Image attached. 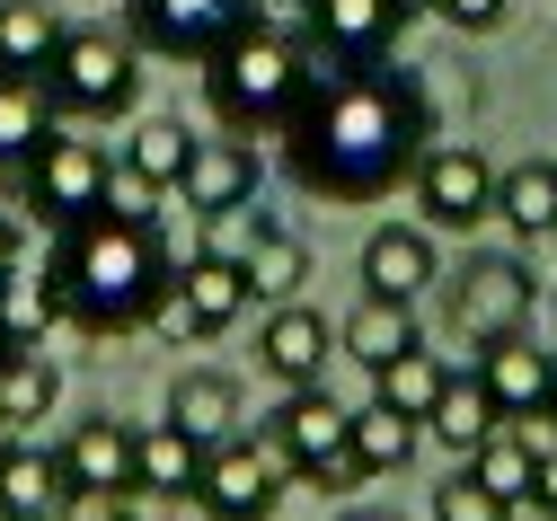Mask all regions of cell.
<instances>
[{
  "label": "cell",
  "mask_w": 557,
  "mask_h": 521,
  "mask_svg": "<svg viewBox=\"0 0 557 521\" xmlns=\"http://www.w3.org/2000/svg\"><path fill=\"white\" fill-rule=\"evenodd\" d=\"M522 504H505V495H486L469 469H451L443 486H434V521H513Z\"/></svg>",
  "instance_id": "obj_33"
},
{
  "label": "cell",
  "mask_w": 557,
  "mask_h": 521,
  "mask_svg": "<svg viewBox=\"0 0 557 521\" xmlns=\"http://www.w3.org/2000/svg\"><path fill=\"white\" fill-rule=\"evenodd\" d=\"M345 442H355L363 477H398V469L416 460V442H425V424L398 415V407H381V398H363V407H355V424H345Z\"/></svg>",
  "instance_id": "obj_26"
},
{
  "label": "cell",
  "mask_w": 557,
  "mask_h": 521,
  "mask_svg": "<svg viewBox=\"0 0 557 521\" xmlns=\"http://www.w3.org/2000/svg\"><path fill=\"white\" fill-rule=\"evenodd\" d=\"M469 362H478L486 398L505 407V424H522V415H548V407H557V353H548L531 327H522V336H505V345H478Z\"/></svg>",
  "instance_id": "obj_14"
},
{
  "label": "cell",
  "mask_w": 557,
  "mask_h": 521,
  "mask_svg": "<svg viewBox=\"0 0 557 521\" xmlns=\"http://www.w3.org/2000/svg\"><path fill=\"white\" fill-rule=\"evenodd\" d=\"M195 141H203V133H186V124H169V115H151L143 133L124 141V169H143L151 186H169V195H177V177H186V160H195Z\"/></svg>",
  "instance_id": "obj_32"
},
{
  "label": "cell",
  "mask_w": 557,
  "mask_h": 521,
  "mask_svg": "<svg viewBox=\"0 0 557 521\" xmlns=\"http://www.w3.org/2000/svg\"><path fill=\"white\" fill-rule=\"evenodd\" d=\"M398 27L407 18L389 10V0H310V18H301L319 62H389Z\"/></svg>",
  "instance_id": "obj_16"
},
{
  "label": "cell",
  "mask_w": 557,
  "mask_h": 521,
  "mask_svg": "<svg viewBox=\"0 0 557 521\" xmlns=\"http://www.w3.org/2000/svg\"><path fill=\"white\" fill-rule=\"evenodd\" d=\"M345 424H355V407H336L327 398V381H310V389H284V407H274V451L293 460V486H327V495H355V486H372L363 477V460H355V442H345Z\"/></svg>",
  "instance_id": "obj_6"
},
{
  "label": "cell",
  "mask_w": 557,
  "mask_h": 521,
  "mask_svg": "<svg viewBox=\"0 0 557 521\" xmlns=\"http://www.w3.org/2000/svg\"><path fill=\"white\" fill-rule=\"evenodd\" d=\"M53 283H62V327L81 336H124L151 327L160 301L177 291V257L160 239V212H89L62 231L53 248Z\"/></svg>",
  "instance_id": "obj_2"
},
{
  "label": "cell",
  "mask_w": 557,
  "mask_h": 521,
  "mask_svg": "<svg viewBox=\"0 0 557 521\" xmlns=\"http://www.w3.org/2000/svg\"><path fill=\"white\" fill-rule=\"evenodd\" d=\"M10 442H18V433H10V424H0V460H10Z\"/></svg>",
  "instance_id": "obj_41"
},
{
  "label": "cell",
  "mask_w": 557,
  "mask_h": 521,
  "mask_svg": "<svg viewBox=\"0 0 557 521\" xmlns=\"http://www.w3.org/2000/svg\"><path fill=\"white\" fill-rule=\"evenodd\" d=\"M257 18H274V27H301V18H310V0H257Z\"/></svg>",
  "instance_id": "obj_38"
},
{
  "label": "cell",
  "mask_w": 557,
  "mask_h": 521,
  "mask_svg": "<svg viewBox=\"0 0 557 521\" xmlns=\"http://www.w3.org/2000/svg\"><path fill=\"white\" fill-rule=\"evenodd\" d=\"M443 381H451V362H443V353H425V345H407L398 362H381V371H372V398L425 424V415H434V398H443Z\"/></svg>",
  "instance_id": "obj_30"
},
{
  "label": "cell",
  "mask_w": 557,
  "mask_h": 521,
  "mask_svg": "<svg viewBox=\"0 0 557 521\" xmlns=\"http://www.w3.org/2000/svg\"><path fill=\"white\" fill-rule=\"evenodd\" d=\"M18 221H27V186L0 169V231H18Z\"/></svg>",
  "instance_id": "obj_37"
},
{
  "label": "cell",
  "mask_w": 557,
  "mask_h": 521,
  "mask_svg": "<svg viewBox=\"0 0 557 521\" xmlns=\"http://www.w3.org/2000/svg\"><path fill=\"white\" fill-rule=\"evenodd\" d=\"M62 504H72V486H62V460L45 451V442H10V460H0V521H53Z\"/></svg>",
  "instance_id": "obj_19"
},
{
  "label": "cell",
  "mask_w": 557,
  "mask_h": 521,
  "mask_svg": "<svg viewBox=\"0 0 557 521\" xmlns=\"http://www.w3.org/2000/svg\"><path fill=\"white\" fill-rule=\"evenodd\" d=\"M62 407V362L45 345H0V424L27 433Z\"/></svg>",
  "instance_id": "obj_20"
},
{
  "label": "cell",
  "mask_w": 557,
  "mask_h": 521,
  "mask_svg": "<svg viewBox=\"0 0 557 521\" xmlns=\"http://www.w3.org/2000/svg\"><path fill=\"white\" fill-rule=\"evenodd\" d=\"M389 10H398V18H425V10H434V0H389Z\"/></svg>",
  "instance_id": "obj_40"
},
{
  "label": "cell",
  "mask_w": 557,
  "mask_h": 521,
  "mask_svg": "<svg viewBox=\"0 0 557 521\" xmlns=\"http://www.w3.org/2000/svg\"><path fill=\"white\" fill-rule=\"evenodd\" d=\"M248 310H257L248 265H239L231 248H195V257H177V291L160 301L151 327H160L169 345H186V336H231Z\"/></svg>",
  "instance_id": "obj_8"
},
{
  "label": "cell",
  "mask_w": 557,
  "mask_h": 521,
  "mask_svg": "<svg viewBox=\"0 0 557 521\" xmlns=\"http://www.w3.org/2000/svg\"><path fill=\"white\" fill-rule=\"evenodd\" d=\"M169 424L195 433L203 451L231 442L239 433V381H231V371H177V381H169Z\"/></svg>",
  "instance_id": "obj_23"
},
{
  "label": "cell",
  "mask_w": 557,
  "mask_h": 521,
  "mask_svg": "<svg viewBox=\"0 0 557 521\" xmlns=\"http://www.w3.org/2000/svg\"><path fill=\"white\" fill-rule=\"evenodd\" d=\"M434 10H443L460 36H486V27H505V10H513V0H434Z\"/></svg>",
  "instance_id": "obj_34"
},
{
  "label": "cell",
  "mask_w": 557,
  "mask_h": 521,
  "mask_svg": "<svg viewBox=\"0 0 557 521\" xmlns=\"http://www.w3.org/2000/svg\"><path fill=\"white\" fill-rule=\"evenodd\" d=\"M239 265H248V283H257V301H301V283H310V239L301 231H284L274 212H239V248H231Z\"/></svg>",
  "instance_id": "obj_18"
},
{
  "label": "cell",
  "mask_w": 557,
  "mask_h": 521,
  "mask_svg": "<svg viewBox=\"0 0 557 521\" xmlns=\"http://www.w3.org/2000/svg\"><path fill=\"white\" fill-rule=\"evenodd\" d=\"M443 310H451V336L478 353V345H505V336H522L531 327V310H540V274H531V257H513V248H469L460 265H443Z\"/></svg>",
  "instance_id": "obj_5"
},
{
  "label": "cell",
  "mask_w": 557,
  "mask_h": 521,
  "mask_svg": "<svg viewBox=\"0 0 557 521\" xmlns=\"http://www.w3.org/2000/svg\"><path fill=\"white\" fill-rule=\"evenodd\" d=\"M62 27L36 10V0H0V71H18V80H45Z\"/></svg>",
  "instance_id": "obj_31"
},
{
  "label": "cell",
  "mask_w": 557,
  "mask_h": 521,
  "mask_svg": "<svg viewBox=\"0 0 557 521\" xmlns=\"http://www.w3.org/2000/svg\"><path fill=\"white\" fill-rule=\"evenodd\" d=\"M45 98L72 124L133 115V98H143V45L115 36V27H62V45L45 62Z\"/></svg>",
  "instance_id": "obj_4"
},
{
  "label": "cell",
  "mask_w": 557,
  "mask_h": 521,
  "mask_svg": "<svg viewBox=\"0 0 557 521\" xmlns=\"http://www.w3.org/2000/svg\"><path fill=\"white\" fill-rule=\"evenodd\" d=\"M284 495H293V460L274 451V433H265V442L231 433V442L203 451V477H195L203 521H274V512H284Z\"/></svg>",
  "instance_id": "obj_7"
},
{
  "label": "cell",
  "mask_w": 557,
  "mask_h": 521,
  "mask_svg": "<svg viewBox=\"0 0 557 521\" xmlns=\"http://www.w3.org/2000/svg\"><path fill=\"white\" fill-rule=\"evenodd\" d=\"M248 18H257V0H133V45L203 62V53H222Z\"/></svg>",
  "instance_id": "obj_11"
},
{
  "label": "cell",
  "mask_w": 557,
  "mask_h": 521,
  "mask_svg": "<svg viewBox=\"0 0 557 521\" xmlns=\"http://www.w3.org/2000/svg\"><path fill=\"white\" fill-rule=\"evenodd\" d=\"M45 327H62V283H53V265L45 274H10L0 283V345H45Z\"/></svg>",
  "instance_id": "obj_28"
},
{
  "label": "cell",
  "mask_w": 557,
  "mask_h": 521,
  "mask_svg": "<svg viewBox=\"0 0 557 521\" xmlns=\"http://www.w3.org/2000/svg\"><path fill=\"white\" fill-rule=\"evenodd\" d=\"M496 424H505V407L486 398L478 362H469V371H451V381H443V398H434V415H425V442H443L451 460H469V451H478V442L496 433Z\"/></svg>",
  "instance_id": "obj_22"
},
{
  "label": "cell",
  "mask_w": 557,
  "mask_h": 521,
  "mask_svg": "<svg viewBox=\"0 0 557 521\" xmlns=\"http://www.w3.org/2000/svg\"><path fill=\"white\" fill-rule=\"evenodd\" d=\"M363 291H381V301H425V291L443 283V231L434 221H381V231L363 239L355 257Z\"/></svg>",
  "instance_id": "obj_12"
},
{
  "label": "cell",
  "mask_w": 557,
  "mask_h": 521,
  "mask_svg": "<svg viewBox=\"0 0 557 521\" xmlns=\"http://www.w3.org/2000/svg\"><path fill=\"white\" fill-rule=\"evenodd\" d=\"M319 71H327V62L310 53L301 27L248 18L222 53H203V98H213V115H222L231 133H284Z\"/></svg>",
  "instance_id": "obj_3"
},
{
  "label": "cell",
  "mask_w": 557,
  "mask_h": 521,
  "mask_svg": "<svg viewBox=\"0 0 557 521\" xmlns=\"http://www.w3.org/2000/svg\"><path fill=\"white\" fill-rule=\"evenodd\" d=\"M416 195V221H434V231H478V221H496V160L478 151V141H425V160L407 177Z\"/></svg>",
  "instance_id": "obj_10"
},
{
  "label": "cell",
  "mask_w": 557,
  "mask_h": 521,
  "mask_svg": "<svg viewBox=\"0 0 557 521\" xmlns=\"http://www.w3.org/2000/svg\"><path fill=\"white\" fill-rule=\"evenodd\" d=\"M496 221L531 248V239H557V160H513L496 169Z\"/></svg>",
  "instance_id": "obj_25"
},
{
  "label": "cell",
  "mask_w": 557,
  "mask_h": 521,
  "mask_svg": "<svg viewBox=\"0 0 557 521\" xmlns=\"http://www.w3.org/2000/svg\"><path fill=\"white\" fill-rule=\"evenodd\" d=\"M53 521H133V495H72Z\"/></svg>",
  "instance_id": "obj_35"
},
{
  "label": "cell",
  "mask_w": 557,
  "mask_h": 521,
  "mask_svg": "<svg viewBox=\"0 0 557 521\" xmlns=\"http://www.w3.org/2000/svg\"><path fill=\"white\" fill-rule=\"evenodd\" d=\"M407 345H425V336H416V301H381V291H363V301L336 319V353H355L363 371L398 362Z\"/></svg>",
  "instance_id": "obj_21"
},
{
  "label": "cell",
  "mask_w": 557,
  "mask_h": 521,
  "mask_svg": "<svg viewBox=\"0 0 557 521\" xmlns=\"http://www.w3.org/2000/svg\"><path fill=\"white\" fill-rule=\"evenodd\" d=\"M107 177H115V151L107 141H81V133H45L36 141V160H27V212H45L53 231H72V221H89V212H107Z\"/></svg>",
  "instance_id": "obj_9"
},
{
  "label": "cell",
  "mask_w": 557,
  "mask_h": 521,
  "mask_svg": "<svg viewBox=\"0 0 557 521\" xmlns=\"http://www.w3.org/2000/svg\"><path fill=\"white\" fill-rule=\"evenodd\" d=\"M257 177H265L257 169V141H195V160H186V177H177L169 203L222 221V212H248L257 203Z\"/></svg>",
  "instance_id": "obj_17"
},
{
  "label": "cell",
  "mask_w": 557,
  "mask_h": 521,
  "mask_svg": "<svg viewBox=\"0 0 557 521\" xmlns=\"http://www.w3.org/2000/svg\"><path fill=\"white\" fill-rule=\"evenodd\" d=\"M425 141H434V98H425L416 71L327 62L310 80V98L293 107V124H284V160L327 203H381L416 177Z\"/></svg>",
  "instance_id": "obj_1"
},
{
  "label": "cell",
  "mask_w": 557,
  "mask_h": 521,
  "mask_svg": "<svg viewBox=\"0 0 557 521\" xmlns=\"http://www.w3.org/2000/svg\"><path fill=\"white\" fill-rule=\"evenodd\" d=\"M513 521H540V512H531V504H522V512H513Z\"/></svg>",
  "instance_id": "obj_43"
},
{
  "label": "cell",
  "mask_w": 557,
  "mask_h": 521,
  "mask_svg": "<svg viewBox=\"0 0 557 521\" xmlns=\"http://www.w3.org/2000/svg\"><path fill=\"white\" fill-rule=\"evenodd\" d=\"M460 469H469L486 495H505V504H531V486H540V451H531V442H522L513 424H496V433H486Z\"/></svg>",
  "instance_id": "obj_29"
},
{
  "label": "cell",
  "mask_w": 557,
  "mask_h": 521,
  "mask_svg": "<svg viewBox=\"0 0 557 521\" xmlns=\"http://www.w3.org/2000/svg\"><path fill=\"white\" fill-rule=\"evenodd\" d=\"M133 477H143V495H195V477H203V442L195 433H177L169 415L160 424H133Z\"/></svg>",
  "instance_id": "obj_24"
},
{
  "label": "cell",
  "mask_w": 557,
  "mask_h": 521,
  "mask_svg": "<svg viewBox=\"0 0 557 521\" xmlns=\"http://www.w3.org/2000/svg\"><path fill=\"white\" fill-rule=\"evenodd\" d=\"M345 521H389V512H345Z\"/></svg>",
  "instance_id": "obj_42"
},
{
  "label": "cell",
  "mask_w": 557,
  "mask_h": 521,
  "mask_svg": "<svg viewBox=\"0 0 557 521\" xmlns=\"http://www.w3.org/2000/svg\"><path fill=\"white\" fill-rule=\"evenodd\" d=\"M53 460H62V486L72 495H143V477H133V424L115 415H89L53 442Z\"/></svg>",
  "instance_id": "obj_15"
},
{
  "label": "cell",
  "mask_w": 557,
  "mask_h": 521,
  "mask_svg": "<svg viewBox=\"0 0 557 521\" xmlns=\"http://www.w3.org/2000/svg\"><path fill=\"white\" fill-rule=\"evenodd\" d=\"M327 345H336V327L310 301H265V319H257V371H265L274 389L327 381Z\"/></svg>",
  "instance_id": "obj_13"
},
{
  "label": "cell",
  "mask_w": 557,
  "mask_h": 521,
  "mask_svg": "<svg viewBox=\"0 0 557 521\" xmlns=\"http://www.w3.org/2000/svg\"><path fill=\"white\" fill-rule=\"evenodd\" d=\"M18 265H27V248H18V231H0V283H10Z\"/></svg>",
  "instance_id": "obj_39"
},
{
  "label": "cell",
  "mask_w": 557,
  "mask_h": 521,
  "mask_svg": "<svg viewBox=\"0 0 557 521\" xmlns=\"http://www.w3.org/2000/svg\"><path fill=\"white\" fill-rule=\"evenodd\" d=\"M53 124H62V115H53L45 80H18V71H0V169H27V160H36V141H45Z\"/></svg>",
  "instance_id": "obj_27"
},
{
  "label": "cell",
  "mask_w": 557,
  "mask_h": 521,
  "mask_svg": "<svg viewBox=\"0 0 557 521\" xmlns=\"http://www.w3.org/2000/svg\"><path fill=\"white\" fill-rule=\"evenodd\" d=\"M531 512L557 521V451H540V486H531Z\"/></svg>",
  "instance_id": "obj_36"
}]
</instances>
